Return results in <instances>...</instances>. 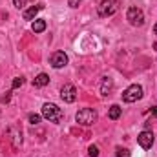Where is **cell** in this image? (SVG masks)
<instances>
[{"instance_id": "cell-1", "label": "cell", "mask_w": 157, "mask_h": 157, "mask_svg": "<svg viewBox=\"0 0 157 157\" xmlns=\"http://www.w3.org/2000/svg\"><path fill=\"white\" fill-rule=\"evenodd\" d=\"M42 117L48 119L49 122H55V124H59L62 117H64V112L57 106V104H53V102H46L44 106H42Z\"/></svg>"}, {"instance_id": "cell-2", "label": "cell", "mask_w": 157, "mask_h": 157, "mask_svg": "<svg viewBox=\"0 0 157 157\" xmlns=\"http://www.w3.org/2000/svg\"><path fill=\"white\" fill-rule=\"evenodd\" d=\"M75 121H77L78 124H82V126H91V124L97 122V112L91 110V108H82V110L77 112Z\"/></svg>"}, {"instance_id": "cell-3", "label": "cell", "mask_w": 157, "mask_h": 157, "mask_svg": "<svg viewBox=\"0 0 157 157\" xmlns=\"http://www.w3.org/2000/svg\"><path fill=\"white\" fill-rule=\"evenodd\" d=\"M126 20H128L133 28H141V26L144 24V13H143V9H139V7H135V6L128 7V11H126Z\"/></svg>"}, {"instance_id": "cell-4", "label": "cell", "mask_w": 157, "mask_h": 157, "mask_svg": "<svg viewBox=\"0 0 157 157\" xmlns=\"http://www.w3.org/2000/svg\"><path fill=\"white\" fill-rule=\"evenodd\" d=\"M143 86L141 84H132V86H128L124 91H122V101L124 102H135V101H139V99H143Z\"/></svg>"}, {"instance_id": "cell-5", "label": "cell", "mask_w": 157, "mask_h": 157, "mask_svg": "<svg viewBox=\"0 0 157 157\" xmlns=\"http://www.w3.org/2000/svg\"><path fill=\"white\" fill-rule=\"evenodd\" d=\"M119 9V0H102L99 6V15L101 17H112L113 13H117Z\"/></svg>"}, {"instance_id": "cell-6", "label": "cell", "mask_w": 157, "mask_h": 157, "mask_svg": "<svg viewBox=\"0 0 157 157\" xmlns=\"http://www.w3.org/2000/svg\"><path fill=\"white\" fill-rule=\"evenodd\" d=\"M60 99H62L66 104L75 102V99H77V90H75V86H73V84H64V86L60 88Z\"/></svg>"}, {"instance_id": "cell-7", "label": "cell", "mask_w": 157, "mask_h": 157, "mask_svg": "<svg viewBox=\"0 0 157 157\" xmlns=\"http://www.w3.org/2000/svg\"><path fill=\"white\" fill-rule=\"evenodd\" d=\"M49 64H51V68L60 70V68H64V66L68 64V55H66L64 51H55V53L49 57Z\"/></svg>"}, {"instance_id": "cell-8", "label": "cell", "mask_w": 157, "mask_h": 157, "mask_svg": "<svg viewBox=\"0 0 157 157\" xmlns=\"http://www.w3.org/2000/svg\"><path fill=\"white\" fill-rule=\"evenodd\" d=\"M137 143H139V146L144 148V150L152 148V144H154V132H152V130H143V132L137 135Z\"/></svg>"}, {"instance_id": "cell-9", "label": "cell", "mask_w": 157, "mask_h": 157, "mask_svg": "<svg viewBox=\"0 0 157 157\" xmlns=\"http://www.w3.org/2000/svg\"><path fill=\"white\" fill-rule=\"evenodd\" d=\"M113 88H115L113 78H112V77H102V82H101V95H104V97L112 95Z\"/></svg>"}, {"instance_id": "cell-10", "label": "cell", "mask_w": 157, "mask_h": 157, "mask_svg": "<svg viewBox=\"0 0 157 157\" xmlns=\"http://www.w3.org/2000/svg\"><path fill=\"white\" fill-rule=\"evenodd\" d=\"M42 9H44V6H42V4L31 6V7H28V9H26V11L22 13V17H24V20H35V17L39 15Z\"/></svg>"}, {"instance_id": "cell-11", "label": "cell", "mask_w": 157, "mask_h": 157, "mask_svg": "<svg viewBox=\"0 0 157 157\" xmlns=\"http://www.w3.org/2000/svg\"><path fill=\"white\" fill-rule=\"evenodd\" d=\"M49 84V77L46 75V73H39L37 77L33 78V86L35 88H44V86H48Z\"/></svg>"}, {"instance_id": "cell-12", "label": "cell", "mask_w": 157, "mask_h": 157, "mask_svg": "<svg viewBox=\"0 0 157 157\" xmlns=\"http://www.w3.org/2000/svg\"><path fill=\"white\" fill-rule=\"evenodd\" d=\"M9 133H11V139H13V146L15 148H18L20 146V143H22V133L13 126V128H9Z\"/></svg>"}, {"instance_id": "cell-13", "label": "cell", "mask_w": 157, "mask_h": 157, "mask_svg": "<svg viewBox=\"0 0 157 157\" xmlns=\"http://www.w3.org/2000/svg\"><path fill=\"white\" fill-rule=\"evenodd\" d=\"M121 113H122V108H121L119 104H112L110 110H108V117L112 119V121H117V119L121 117Z\"/></svg>"}, {"instance_id": "cell-14", "label": "cell", "mask_w": 157, "mask_h": 157, "mask_svg": "<svg viewBox=\"0 0 157 157\" xmlns=\"http://www.w3.org/2000/svg\"><path fill=\"white\" fill-rule=\"evenodd\" d=\"M31 29H33V33H42V31H46V20L35 18V22L31 24Z\"/></svg>"}, {"instance_id": "cell-15", "label": "cell", "mask_w": 157, "mask_h": 157, "mask_svg": "<svg viewBox=\"0 0 157 157\" xmlns=\"http://www.w3.org/2000/svg\"><path fill=\"white\" fill-rule=\"evenodd\" d=\"M115 155H117V157H130L132 154H130V150H128V148L117 146V148H115Z\"/></svg>"}, {"instance_id": "cell-16", "label": "cell", "mask_w": 157, "mask_h": 157, "mask_svg": "<svg viewBox=\"0 0 157 157\" xmlns=\"http://www.w3.org/2000/svg\"><path fill=\"white\" fill-rule=\"evenodd\" d=\"M24 82H26V78H24V77H15V78H13V84H11V88H13V90H17V88H20Z\"/></svg>"}, {"instance_id": "cell-17", "label": "cell", "mask_w": 157, "mask_h": 157, "mask_svg": "<svg viewBox=\"0 0 157 157\" xmlns=\"http://www.w3.org/2000/svg\"><path fill=\"white\" fill-rule=\"evenodd\" d=\"M88 154H90V157H99V146L97 144H90Z\"/></svg>"}, {"instance_id": "cell-18", "label": "cell", "mask_w": 157, "mask_h": 157, "mask_svg": "<svg viewBox=\"0 0 157 157\" xmlns=\"http://www.w3.org/2000/svg\"><path fill=\"white\" fill-rule=\"evenodd\" d=\"M40 117H42V115H39V113H29V115H28V121H29L31 124H39Z\"/></svg>"}, {"instance_id": "cell-19", "label": "cell", "mask_w": 157, "mask_h": 157, "mask_svg": "<svg viewBox=\"0 0 157 157\" xmlns=\"http://www.w3.org/2000/svg\"><path fill=\"white\" fill-rule=\"evenodd\" d=\"M80 4H82V0H68V6H70V7H73V9L78 7Z\"/></svg>"}, {"instance_id": "cell-20", "label": "cell", "mask_w": 157, "mask_h": 157, "mask_svg": "<svg viewBox=\"0 0 157 157\" xmlns=\"http://www.w3.org/2000/svg\"><path fill=\"white\" fill-rule=\"evenodd\" d=\"M9 101H11V91H6V95L2 97V102H4V104H7Z\"/></svg>"}, {"instance_id": "cell-21", "label": "cell", "mask_w": 157, "mask_h": 157, "mask_svg": "<svg viewBox=\"0 0 157 157\" xmlns=\"http://www.w3.org/2000/svg\"><path fill=\"white\" fill-rule=\"evenodd\" d=\"M24 2H26V0H13L15 7H18V9H22V7H24Z\"/></svg>"}, {"instance_id": "cell-22", "label": "cell", "mask_w": 157, "mask_h": 157, "mask_svg": "<svg viewBox=\"0 0 157 157\" xmlns=\"http://www.w3.org/2000/svg\"><path fill=\"white\" fill-rule=\"evenodd\" d=\"M152 115L157 117V106H152Z\"/></svg>"}, {"instance_id": "cell-23", "label": "cell", "mask_w": 157, "mask_h": 157, "mask_svg": "<svg viewBox=\"0 0 157 157\" xmlns=\"http://www.w3.org/2000/svg\"><path fill=\"white\" fill-rule=\"evenodd\" d=\"M154 33L157 35V22H155V26H154Z\"/></svg>"}]
</instances>
